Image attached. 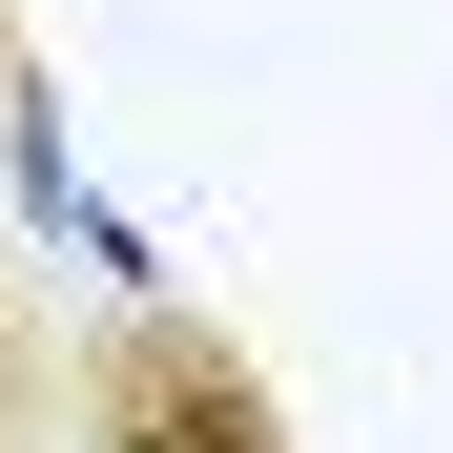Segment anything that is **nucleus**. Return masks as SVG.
<instances>
[{"instance_id": "f257e3e1", "label": "nucleus", "mask_w": 453, "mask_h": 453, "mask_svg": "<svg viewBox=\"0 0 453 453\" xmlns=\"http://www.w3.org/2000/svg\"><path fill=\"white\" fill-rule=\"evenodd\" d=\"M62 453H310L268 392V350L186 310V288H124V310L62 330Z\"/></svg>"}, {"instance_id": "f03ea898", "label": "nucleus", "mask_w": 453, "mask_h": 453, "mask_svg": "<svg viewBox=\"0 0 453 453\" xmlns=\"http://www.w3.org/2000/svg\"><path fill=\"white\" fill-rule=\"evenodd\" d=\"M0 453H62V310L21 288V248H0Z\"/></svg>"}, {"instance_id": "7ed1b4c3", "label": "nucleus", "mask_w": 453, "mask_h": 453, "mask_svg": "<svg viewBox=\"0 0 453 453\" xmlns=\"http://www.w3.org/2000/svg\"><path fill=\"white\" fill-rule=\"evenodd\" d=\"M21 83H42V21H21V0H0V124H21Z\"/></svg>"}]
</instances>
